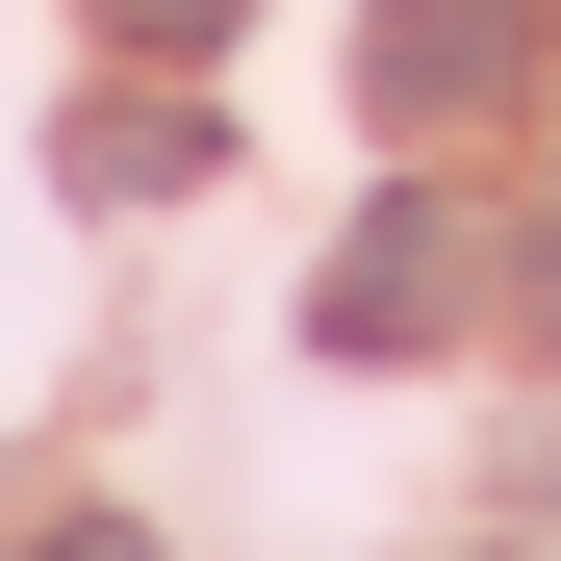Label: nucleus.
Instances as JSON below:
<instances>
[{"label": "nucleus", "mask_w": 561, "mask_h": 561, "mask_svg": "<svg viewBox=\"0 0 561 561\" xmlns=\"http://www.w3.org/2000/svg\"><path fill=\"white\" fill-rule=\"evenodd\" d=\"M357 103H383V128H485V103H536V0H383V26H357Z\"/></svg>", "instance_id": "1"}, {"label": "nucleus", "mask_w": 561, "mask_h": 561, "mask_svg": "<svg viewBox=\"0 0 561 561\" xmlns=\"http://www.w3.org/2000/svg\"><path fill=\"white\" fill-rule=\"evenodd\" d=\"M459 280H485V230H459V205H357V255L307 280V332H332V357H434Z\"/></svg>", "instance_id": "2"}, {"label": "nucleus", "mask_w": 561, "mask_h": 561, "mask_svg": "<svg viewBox=\"0 0 561 561\" xmlns=\"http://www.w3.org/2000/svg\"><path fill=\"white\" fill-rule=\"evenodd\" d=\"M51 179H77V205H179V179H205V103H77Z\"/></svg>", "instance_id": "3"}, {"label": "nucleus", "mask_w": 561, "mask_h": 561, "mask_svg": "<svg viewBox=\"0 0 561 561\" xmlns=\"http://www.w3.org/2000/svg\"><path fill=\"white\" fill-rule=\"evenodd\" d=\"M255 0H103V51H230Z\"/></svg>", "instance_id": "4"}, {"label": "nucleus", "mask_w": 561, "mask_h": 561, "mask_svg": "<svg viewBox=\"0 0 561 561\" xmlns=\"http://www.w3.org/2000/svg\"><path fill=\"white\" fill-rule=\"evenodd\" d=\"M26 561H153V536H128V511H77V536H26Z\"/></svg>", "instance_id": "5"}]
</instances>
